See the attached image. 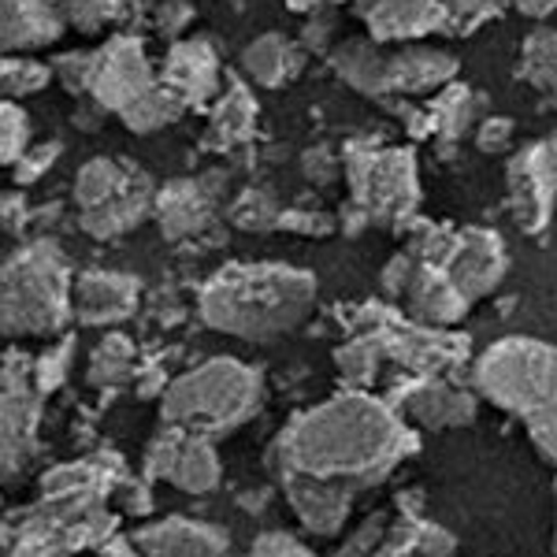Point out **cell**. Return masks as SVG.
I'll use <instances>...</instances> for the list:
<instances>
[{"label": "cell", "instance_id": "60d3db41", "mask_svg": "<svg viewBox=\"0 0 557 557\" xmlns=\"http://www.w3.org/2000/svg\"><path fill=\"white\" fill-rule=\"evenodd\" d=\"M509 0H446V12H450V30H472V26L487 23L491 15H498Z\"/></svg>", "mask_w": 557, "mask_h": 557}, {"label": "cell", "instance_id": "bcb514c9", "mask_svg": "<svg viewBox=\"0 0 557 557\" xmlns=\"http://www.w3.org/2000/svg\"><path fill=\"white\" fill-rule=\"evenodd\" d=\"M194 20V8L186 4V0H164L157 12V30L164 34V38H178V34L190 26Z\"/></svg>", "mask_w": 557, "mask_h": 557}, {"label": "cell", "instance_id": "7c38bea8", "mask_svg": "<svg viewBox=\"0 0 557 557\" xmlns=\"http://www.w3.org/2000/svg\"><path fill=\"white\" fill-rule=\"evenodd\" d=\"M509 201L528 235L546 231L557 209V141H535L509 164Z\"/></svg>", "mask_w": 557, "mask_h": 557}, {"label": "cell", "instance_id": "816d5d0a", "mask_svg": "<svg viewBox=\"0 0 557 557\" xmlns=\"http://www.w3.org/2000/svg\"><path fill=\"white\" fill-rule=\"evenodd\" d=\"M286 4H290L294 12H317V8L327 4V0H286Z\"/></svg>", "mask_w": 557, "mask_h": 557}, {"label": "cell", "instance_id": "b9f144b4", "mask_svg": "<svg viewBox=\"0 0 557 557\" xmlns=\"http://www.w3.org/2000/svg\"><path fill=\"white\" fill-rule=\"evenodd\" d=\"M386 528H391V524L383 520V513L368 517L364 524L357 528V532L349 535L343 546H338V554H335V557H375V554H380V546H383Z\"/></svg>", "mask_w": 557, "mask_h": 557}, {"label": "cell", "instance_id": "9a60e30c", "mask_svg": "<svg viewBox=\"0 0 557 557\" xmlns=\"http://www.w3.org/2000/svg\"><path fill=\"white\" fill-rule=\"evenodd\" d=\"M368 38L380 45L420 41L428 34L450 30L446 0H372L364 12Z\"/></svg>", "mask_w": 557, "mask_h": 557}, {"label": "cell", "instance_id": "8fae6325", "mask_svg": "<svg viewBox=\"0 0 557 557\" xmlns=\"http://www.w3.org/2000/svg\"><path fill=\"white\" fill-rule=\"evenodd\" d=\"M160 78L152 75V64L141 49L138 38H120L104 41L101 49H94V75H89V101H97L104 112H127L131 104H138L141 97L157 86Z\"/></svg>", "mask_w": 557, "mask_h": 557}, {"label": "cell", "instance_id": "ffe728a7", "mask_svg": "<svg viewBox=\"0 0 557 557\" xmlns=\"http://www.w3.org/2000/svg\"><path fill=\"white\" fill-rule=\"evenodd\" d=\"M164 78L178 97L190 104H201L220 89V57L209 41H175L164 57Z\"/></svg>", "mask_w": 557, "mask_h": 557}, {"label": "cell", "instance_id": "5bb4252c", "mask_svg": "<svg viewBox=\"0 0 557 557\" xmlns=\"http://www.w3.org/2000/svg\"><path fill=\"white\" fill-rule=\"evenodd\" d=\"M401 298H406L409 320L428 323V327H454L472 309V301L465 298V290L454 283L450 272L443 264H435V260H420V257L412 264V275Z\"/></svg>", "mask_w": 557, "mask_h": 557}, {"label": "cell", "instance_id": "ee69618b", "mask_svg": "<svg viewBox=\"0 0 557 557\" xmlns=\"http://www.w3.org/2000/svg\"><path fill=\"white\" fill-rule=\"evenodd\" d=\"M60 141H45V146H30L26 149V157L15 164V183H23V186H30V183H38V178L49 172L52 164H57V157H60Z\"/></svg>", "mask_w": 557, "mask_h": 557}, {"label": "cell", "instance_id": "e575fe53", "mask_svg": "<svg viewBox=\"0 0 557 557\" xmlns=\"http://www.w3.org/2000/svg\"><path fill=\"white\" fill-rule=\"evenodd\" d=\"M52 75H57V71L45 67L41 60L26 57V52H8V57H4V78H0V86H4V101L38 94V89L49 86Z\"/></svg>", "mask_w": 557, "mask_h": 557}, {"label": "cell", "instance_id": "d6986e66", "mask_svg": "<svg viewBox=\"0 0 557 557\" xmlns=\"http://www.w3.org/2000/svg\"><path fill=\"white\" fill-rule=\"evenodd\" d=\"M283 494L290 502L294 517L301 520V528L309 535L331 539V535H343L349 513H354V502L357 494L338 491V487H323V483L312 480H298V475H283Z\"/></svg>", "mask_w": 557, "mask_h": 557}, {"label": "cell", "instance_id": "7a4b0ae2", "mask_svg": "<svg viewBox=\"0 0 557 557\" xmlns=\"http://www.w3.org/2000/svg\"><path fill=\"white\" fill-rule=\"evenodd\" d=\"M317 305V275L294 264L257 260L223 264L197 294L205 327L242 343H272L309 320Z\"/></svg>", "mask_w": 557, "mask_h": 557}, {"label": "cell", "instance_id": "2e32d148", "mask_svg": "<svg viewBox=\"0 0 557 557\" xmlns=\"http://www.w3.org/2000/svg\"><path fill=\"white\" fill-rule=\"evenodd\" d=\"M141 283L127 272H83L75 278V317L89 327H115L131 320Z\"/></svg>", "mask_w": 557, "mask_h": 557}, {"label": "cell", "instance_id": "f907efd6", "mask_svg": "<svg viewBox=\"0 0 557 557\" xmlns=\"http://www.w3.org/2000/svg\"><path fill=\"white\" fill-rule=\"evenodd\" d=\"M524 15H532V20H546V15L557 8V0H513Z\"/></svg>", "mask_w": 557, "mask_h": 557}, {"label": "cell", "instance_id": "e0dca14e", "mask_svg": "<svg viewBox=\"0 0 557 557\" xmlns=\"http://www.w3.org/2000/svg\"><path fill=\"white\" fill-rule=\"evenodd\" d=\"M134 539L146 557H227L231 550L223 528L190 517H164L157 524H141Z\"/></svg>", "mask_w": 557, "mask_h": 557}, {"label": "cell", "instance_id": "4dcf8cb0", "mask_svg": "<svg viewBox=\"0 0 557 557\" xmlns=\"http://www.w3.org/2000/svg\"><path fill=\"white\" fill-rule=\"evenodd\" d=\"M383 361H386V354L372 331H357V335L349 338L346 346H338V354H335V368L349 391H372L383 372Z\"/></svg>", "mask_w": 557, "mask_h": 557}, {"label": "cell", "instance_id": "7dc6e473", "mask_svg": "<svg viewBox=\"0 0 557 557\" xmlns=\"http://www.w3.org/2000/svg\"><path fill=\"white\" fill-rule=\"evenodd\" d=\"M509 138H513V123L502 120V115H494V120H487L480 131H475V146L483 152H502L509 146Z\"/></svg>", "mask_w": 557, "mask_h": 557}, {"label": "cell", "instance_id": "4316f807", "mask_svg": "<svg viewBox=\"0 0 557 557\" xmlns=\"http://www.w3.org/2000/svg\"><path fill=\"white\" fill-rule=\"evenodd\" d=\"M146 172H138L134 164H123V160L112 157H94L89 164L78 168L75 175V205L78 212H97L104 209L108 201H115L123 190H131Z\"/></svg>", "mask_w": 557, "mask_h": 557}, {"label": "cell", "instance_id": "f546056e", "mask_svg": "<svg viewBox=\"0 0 557 557\" xmlns=\"http://www.w3.org/2000/svg\"><path fill=\"white\" fill-rule=\"evenodd\" d=\"M520 78L557 108V30L539 26L520 45Z\"/></svg>", "mask_w": 557, "mask_h": 557}, {"label": "cell", "instance_id": "ac0fdd59", "mask_svg": "<svg viewBox=\"0 0 557 557\" xmlns=\"http://www.w3.org/2000/svg\"><path fill=\"white\" fill-rule=\"evenodd\" d=\"M0 41L8 52H30L60 41L67 30L64 0H0Z\"/></svg>", "mask_w": 557, "mask_h": 557}, {"label": "cell", "instance_id": "74e56055", "mask_svg": "<svg viewBox=\"0 0 557 557\" xmlns=\"http://www.w3.org/2000/svg\"><path fill=\"white\" fill-rule=\"evenodd\" d=\"M71 357H75V343L71 338H64L60 346H49L41 357H34V380H38L41 394H52L57 386H64Z\"/></svg>", "mask_w": 557, "mask_h": 557}, {"label": "cell", "instance_id": "30bf717a", "mask_svg": "<svg viewBox=\"0 0 557 557\" xmlns=\"http://www.w3.org/2000/svg\"><path fill=\"white\" fill-rule=\"evenodd\" d=\"M368 312L372 320L364 323V331L380 338L386 361H394L406 375H443L469 357V343L450 327H428V323L401 320L386 309Z\"/></svg>", "mask_w": 557, "mask_h": 557}, {"label": "cell", "instance_id": "4fadbf2b", "mask_svg": "<svg viewBox=\"0 0 557 557\" xmlns=\"http://www.w3.org/2000/svg\"><path fill=\"white\" fill-rule=\"evenodd\" d=\"M386 401L409 424L428 431L469 428L475 420V391H465V386L443 380V375H406V383H398V391Z\"/></svg>", "mask_w": 557, "mask_h": 557}, {"label": "cell", "instance_id": "f6af8a7d", "mask_svg": "<svg viewBox=\"0 0 557 557\" xmlns=\"http://www.w3.org/2000/svg\"><path fill=\"white\" fill-rule=\"evenodd\" d=\"M246 557H317L301 539L286 535V532H268V535H257V543L249 546Z\"/></svg>", "mask_w": 557, "mask_h": 557}, {"label": "cell", "instance_id": "3957f363", "mask_svg": "<svg viewBox=\"0 0 557 557\" xmlns=\"http://www.w3.org/2000/svg\"><path fill=\"white\" fill-rule=\"evenodd\" d=\"M268 398L264 375L253 364L235 357H212L205 364L186 368L164 386L160 417L190 435L220 438L238 431L257 417Z\"/></svg>", "mask_w": 557, "mask_h": 557}, {"label": "cell", "instance_id": "9c48e42d", "mask_svg": "<svg viewBox=\"0 0 557 557\" xmlns=\"http://www.w3.org/2000/svg\"><path fill=\"white\" fill-rule=\"evenodd\" d=\"M41 386L34 380V361L8 349L4 375H0V461L4 480L12 483L38 454V428H41Z\"/></svg>", "mask_w": 557, "mask_h": 557}, {"label": "cell", "instance_id": "d4e9b609", "mask_svg": "<svg viewBox=\"0 0 557 557\" xmlns=\"http://www.w3.org/2000/svg\"><path fill=\"white\" fill-rule=\"evenodd\" d=\"M157 209V194H152V183L149 175H141L131 190H123L115 201H108L104 209L97 212H86L83 215V231L89 238H101V242H112L120 235H131L146 215Z\"/></svg>", "mask_w": 557, "mask_h": 557}, {"label": "cell", "instance_id": "6da1fadb", "mask_svg": "<svg viewBox=\"0 0 557 557\" xmlns=\"http://www.w3.org/2000/svg\"><path fill=\"white\" fill-rule=\"evenodd\" d=\"M412 454L417 431L391 401L372 391H343L278 431L272 465L278 480L298 475L361 498Z\"/></svg>", "mask_w": 557, "mask_h": 557}, {"label": "cell", "instance_id": "d590c367", "mask_svg": "<svg viewBox=\"0 0 557 557\" xmlns=\"http://www.w3.org/2000/svg\"><path fill=\"white\" fill-rule=\"evenodd\" d=\"M231 220L242 231H272L283 223V209H278L272 190H246L231 205Z\"/></svg>", "mask_w": 557, "mask_h": 557}, {"label": "cell", "instance_id": "836d02e7", "mask_svg": "<svg viewBox=\"0 0 557 557\" xmlns=\"http://www.w3.org/2000/svg\"><path fill=\"white\" fill-rule=\"evenodd\" d=\"M472 101L475 97L469 94V89L450 83L443 94L435 97V101L428 104V127L435 134H443V138H450V141L461 138L472 123Z\"/></svg>", "mask_w": 557, "mask_h": 557}, {"label": "cell", "instance_id": "44dd1931", "mask_svg": "<svg viewBox=\"0 0 557 557\" xmlns=\"http://www.w3.org/2000/svg\"><path fill=\"white\" fill-rule=\"evenodd\" d=\"M457 78V57L431 45H406L391 52V94L428 97L443 94Z\"/></svg>", "mask_w": 557, "mask_h": 557}, {"label": "cell", "instance_id": "1f68e13d", "mask_svg": "<svg viewBox=\"0 0 557 557\" xmlns=\"http://www.w3.org/2000/svg\"><path fill=\"white\" fill-rule=\"evenodd\" d=\"M257 127V101L242 83H231L212 108V134L223 141H246Z\"/></svg>", "mask_w": 557, "mask_h": 557}, {"label": "cell", "instance_id": "ba28073f", "mask_svg": "<svg viewBox=\"0 0 557 557\" xmlns=\"http://www.w3.org/2000/svg\"><path fill=\"white\" fill-rule=\"evenodd\" d=\"M417 257L443 264L472 305L498 290L502 278L509 272L506 242L494 235L491 227H465V231L431 227L417 242Z\"/></svg>", "mask_w": 557, "mask_h": 557}, {"label": "cell", "instance_id": "f35d334b", "mask_svg": "<svg viewBox=\"0 0 557 557\" xmlns=\"http://www.w3.org/2000/svg\"><path fill=\"white\" fill-rule=\"evenodd\" d=\"M67 4V20L78 26V30L94 34L101 30L104 23L120 20V8L123 0H64Z\"/></svg>", "mask_w": 557, "mask_h": 557}, {"label": "cell", "instance_id": "83f0119b", "mask_svg": "<svg viewBox=\"0 0 557 557\" xmlns=\"http://www.w3.org/2000/svg\"><path fill=\"white\" fill-rule=\"evenodd\" d=\"M220 475H223V465H220V454H215L212 438L186 431L183 443H178L172 472H168V483L186 494H209L220 487Z\"/></svg>", "mask_w": 557, "mask_h": 557}, {"label": "cell", "instance_id": "5b68a950", "mask_svg": "<svg viewBox=\"0 0 557 557\" xmlns=\"http://www.w3.org/2000/svg\"><path fill=\"white\" fill-rule=\"evenodd\" d=\"M472 391L494 409L528 420L557 401V346L539 338H498L472 364Z\"/></svg>", "mask_w": 557, "mask_h": 557}, {"label": "cell", "instance_id": "c3c4849f", "mask_svg": "<svg viewBox=\"0 0 557 557\" xmlns=\"http://www.w3.org/2000/svg\"><path fill=\"white\" fill-rule=\"evenodd\" d=\"M338 172V160L331 157L327 149H312L309 157H305V175L312 178V183H331Z\"/></svg>", "mask_w": 557, "mask_h": 557}, {"label": "cell", "instance_id": "7402d4cb", "mask_svg": "<svg viewBox=\"0 0 557 557\" xmlns=\"http://www.w3.org/2000/svg\"><path fill=\"white\" fill-rule=\"evenodd\" d=\"M215 209V183H205V178H178V183H168L164 190L157 194V220L160 231L168 238H186L197 235L205 223L212 220Z\"/></svg>", "mask_w": 557, "mask_h": 557}, {"label": "cell", "instance_id": "cb8c5ba5", "mask_svg": "<svg viewBox=\"0 0 557 557\" xmlns=\"http://www.w3.org/2000/svg\"><path fill=\"white\" fill-rule=\"evenodd\" d=\"M331 67L346 86H354L364 97H386L391 94V52L380 49V41L357 38L331 52Z\"/></svg>", "mask_w": 557, "mask_h": 557}, {"label": "cell", "instance_id": "8992f818", "mask_svg": "<svg viewBox=\"0 0 557 557\" xmlns=\"http://www.w3.org/2000/svg\"><path fill=\"white\" fill-rule=\"evenodd\" d=\"M115 535L108 498H38L30 513L8 524V557H71Z\"/></svg>", "mask_w": 557, "mask_h": 557}, {"label": "cell", "instance_id": "681fc988", "mask_svg": "<svg viewBox=\"0 0 557 557\" xmlns=\"http://www.w3.org/2000/svg\"><path fill=\"white\" fill-rule=\"evenodd\" d=\"M97 557H146L141 554V546H138V539H123V535H112V539H104L101 546H97Z\"/></svg>", "mask_w": 557, "mask_h": 557}, {"label": "cell", "instance_id": "8d00e7d4", "mask_svg": "<svg viewBox=\"0 0 557 557\" xmlns=\"http://www.w3.org/2000/svg\"><path fill=\"white\" fill-rule=\"evenodd\" d=\"M30 134H34V127H30L26 108H20L15 101L0 104V157H4L8 168L20 164V160L26 157V149L34 146Z\"/></svg>", "mask_w": 557, "mask_h": 557}, {"label": "cell", "instance_id": "277c9868", "mask_svg": "<svg viewBox=\"0 0 557 557\" xmlns=\"http://www.w3.org/2000/svg\"><path fill=\"white\" fill-rule=\"evenodd\" d=\"M75 317V278L52 238L23 242L0 275V323L8 338H49Z\"/></svg>", "mask_w": 557, "mask_h": 557}, {"label": "cell", "instance_id": "ab89813d", "mask_svg": "<svg viewBox=\"0 0 557 557\" xmlns=\"http://www.w3.org/2000/svg\"><path fill=\"white\" fill-rule=\"evenodd\" d=\"M524 428H528V438H532L539 457L557 465V401H554V406L532 412V417L524 420Z\"/></svg>", "mask_w": 557, "mask_h": 557}, {"label": "cell", "instance_id": "f5cc1de1", "mask_svg": "<svg viewBox=\"0 0 557 557\" xmlns=\"http://www.w3.org/2000/svg\"><path fill=\"white\" fill-rule=\"evenodd\" d=\"M554 502H557V483H554ZM554 554H557V517H554Z\"/></svg>", "mask_w": 557, "mask_h": 557}, {"label": "cell", "instance_id": "7bdbcfd3", "mask_svg": "<svg viewBox=\"0 0 557 557\" xmlns=\"http://www.w3.org/2000/svg\"><path fill=\"white\" fill-rule=\"evenodd\" d=\"M57 78L71 94H89V75H94V52H64L57 60Z\"/></svg>", "mask_w": 557, "mask_h": 557}, {"label": "cell", "instance_id": "603a6c76", "mask_svg": "<svg viewBox=\"0 0 557 557\" xmlns=\"http://www.w3.org/2000/svg\"><path fill=\"white\" fill-rule=\"evenodd\" d=\"M123 465L120 457H86V461H71L60 469H49L41 475V498H108L112 487H120Z\"/></svg>", "mask_w": 557, "mask_h": 557}, {"label": "cell", "instance_id": "f1b7e54d", "mask_svg": "<svg viewBox=\"0 0 557 557\" xmlns=\"http://www.w3.org/2000/svg\"><path fill=\"white\" fill-rule=\"evenodd\" d=\"M134 368H138V349L123 331H108L101 343L94 346L89 354V368H86V380L97 391H120L134 380Z\"/></svg>", "mask_w": 557, "mask_h": 557}, {"label": "cell", "instance_id": "d6a6232c", "mask_svg": "<svg viewBox=\"0 0 557 557\" xmlns=\"http://www.w3.org/2000/svg\"><path fill=\"white\" fill-rule=\"evenodd\" d=\"M183 108H186L183 97H178L175 89L168 86L164 78H160V83L152 86L138 104H131L127 112L120 115V120L127 123L131 131H138V134H152V131H164L168 123H175L178 115H183Z\"/></svg>", "mask_w": 557, "mask_h": 557}, {"label": "cell", "instance_id": "52a82bcc", "mask_svg": "<svg viewBox=\"0 0 557 557\" xmlns=\"http://www.w3.org/2000/svg\"><path fill=\"white\" fill-rule=\"evenodd\" d=\"M346 178L354 205L368 220L398 223L417 212L420 178L409 149H349Z\"/></svg>", "mask_w": 557, "mask_h": 557}, {"label": "cell", "instance_id": "484cf974", "mask_svg": "<svg viewBox=\"0 0 557 557\" xmlns=\"http://www.w3.org/2000/svg\"><path fill=\"white\" fill-rule=\"evenodd\" d=\"M301 41H290L283 34H260L242 52V67L264 89H278L301 71Z\"/></svg>", "mask_w": 557, "mask_h": 557}]
</instances>
